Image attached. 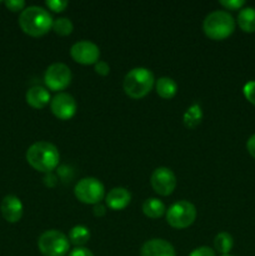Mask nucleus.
Here are the masks:
<instances>
[{"mask_svg":"<svg viewBox=\"0 0 255 256\" xmlns=\"http://www.w3.org/2000/svg\"><path fill=\"white\" fill-rule=\"evenodd\" d=\"M52 14L45 8L32 5L28 6L20 12L19 25L25 34L30 36L39 38L50 32L52 28Z\"/></svg>","mask_w":255,"mask_h":256,"instance_id":"obj_1","label":"nucleus"},{"mask_svg":"<svg viewBox=\"0 0 255 256\" xmlns=\"http://www.w3.org/2000/svg\"><path fill=\"white\" fill-rule=\"evenodd\" d=\"M26 162L32 169L48 174L59 165L60 152L52 142H36L26 150Z\"/></svg>","mask_w":255,"mask_h":256,"instance_id":"obj_2","label":"nucleus"},{"mask_svg":"<svg viewBox=\"0 0 255 256\" xmlns=\"http://www.w3.org/2000/svg\"><path fill=\"white\" fill-rule=\"evenodd\" d=\"M154 85V74L146 68H134L126 72L122 82L125 94L132 99H142L146 96Z\"/></svg>","mask_w":255,"mask_h":256,"instance_id":"obj_3","label":"nucleus"},{"mask_svg":"<svg viewBox=\"0 0 255 256\" xmlns=\"http://www.w3.org/2000/svg\"><path fill=\"white\" fill-rule=\"evenodd\" d=\"M202 30L209 39L224 40L234 32L235 20L226 10H214L205 16Z\"/></svg>","mask_w":255,"mask_h":256,"instance_id":"obj_4","label":"nucleus"},{"mask_svg":"<svg viewBox=\"0 0 255 256\" xmlns=\"http://www.w3.org/2000/svg\"><path fill=\"white\" fill-rule=\"evenodd\" d=\"M38 248L44 256H65L69 252V238L60 230H48L40 235Z\"/></svg>","mask_w":255,"mask_h":256,"instance_id":"obj_5","label":"nucleus"},{"mask_svg":"<svg viewBox=\"0 0 255 256\" xmlns=\"http://www.w3.org/2000/svg\"><path fill=\"white\" fill-rule=\"evenodd\" d=\"M196 219V208L188 200H180L166 210V222L174 229L189 228Z\"/></svg>","mask_w":255,"mask_h":256,"instance_id":"obj_6","label":"nucleus"},{"mask_svg":"<svg viewBox=\"0 0 255 256\" xmlns=\"http://www.w3.org/2000/svg\"><path fill=\"white\" fill-rule=\"evenodd\" d=\"M74 194L82 204L96 205L105 198V188L96 178H82L75 185Z\"/></svg>","mask_w":255,"mask_h":256,"instance_id":"obj_7","label":"nucleus"},{"mask_svg":"<svg viewBox=\"0 0 255 256\" xmlns=\"http://www.w3.org/2000/svg\"><path fill=\"white\" fill-rule=\"evenodd\" d=\"M72 79V70L66 64H62V62H54L45 70L44 82L48 89L52 92H62V90L69 86Z\"/></svg>","mask_w":255,"mask_h":256,"instance_id":"obj_8","label":"nucleus"},{"mask_svg":"<svg viewBox=\"0 0 255 256\" xmlns=\"http://www.w3.org/2000/svg\"><path fill=\"white\" fill-rule=\"evenodd\" d=\"M150 184L156 194L162 195V196H169L176 188V176L172 169L160 166L152 172Z\"/></svg>","mask_w":255,"mask_h":256,"instance_id":"obj_9","label":"nucleus"},{"mask_svg":"<svg viewBox=\"0 0 255 256\" xmlns=\"http://www.w3.org/2000/svg\"><path fill=\"white\" fill-rule=\"evenodd\" d=\"M70 55L74 62L82 65H92L99 62L100 49L90 40H80L70 48Z\"/></svg>","mask_w":255,"mask_h":256,"instance_id":"obj_10","label":"nucleus"},{"mask_svg":"<svg viewBox=\"0 0 255 256\" xmlns=\"http://www.w3.org/2000/svg\"><path fill=\"white\" fill-rule=\"evenodd\" d=\"M50 109L59 120H69L76 114L78 105L72 95L58 92L50 102Z\"/></svg>","mask_w":255,"mask_h":256,"instance_id":"obj_11","label":"nucleus"},{"mask_svg":"<svg viewBox=\"0 0 255 256\" xmlns=\"http://www.w3.org/2000/svg\"><path fill=\"white\" fill-rule=\"evenodd\" d=\"M0 212H2V218H4L8 222L15 224V222H20V219L22 218L24 206H22V200L18 196H15V195H6V196L2 200Z\"/></svg>","mask_w":255,"mask_h":256,"instance_id":"obj_12","label":"nucleus"},{"mask_svg":"<svg viewBox=\"0 0 255 256\" xmlns=\"http://www.w3.org/2000/svg\"><path fill=\"white\" fill-rule=\"evenodd\" d=\"M140 256H176L174 246L164 239H152L142 244Z\"/></svg>","mask_w":255,"mask_h":256,"instance_id":"obj_13","label":"nucleus"},{"mask_svg":"<svg viewBox=\"0 0 255 256\" xmlns=\"http://www.w3.org/2000/svg\"><path fill=\"white\" fill-rule=\"evenodd\" d=\"M132 202V194L125 188H114L105 195V204L114 212L124 210Z\"/></svg>","mask_w":255,"mask_h":256,"instance_id":"obj_14","label":"nucleus"},{"mask_svg":"<svg viewBox=\"0 0 255 256\" xmlns=\"http://www.w3.org/2000/svg\"><path fill=\"white\" fill-rule=\"evenodd\" d=\"M25 99H26L28 104L32 108H34V109H42V108H45L52 102L50 92H48V89L39 86V85L30 88L26 92Z\"/></svg>","mask_w":255,"mask_h":256,"instance_id":"obj_15","label":"nucleus"},{"mask_svg":"<svg viewBox=\"0 0 255 256\" xmlns=\"http://www.w3.org/2000/svg\"><path fill=\"white\" fill-rule=\"evenodd\" d=\"M142 212L150 219H159L166 214V206L162 200L156 198H149L142 202Z\"/></svg>","mask_w":255,"mask_h":256,"instance_id":"obj_16","label":"nucleus"},{"mask_svg":"<svg viewBox=\"0 0 255 256\" xmlns=\"http://www.w3.org/2000/svg\"><path fill=\"white\" fill-rule=\"evenodd\" d=\"M155 90L162 99H172L178 92V84L169 76H162L155 82Z\"/></svg>","mask_w":255,"mask_h":256,"instance_id":"obj_17","label":"nucleus"},{"mask_svg":"<svg viewBox=\"0 0 255 256\" xmlns=\"http://www.w3.org/2000/svg\"><path fill=\"white\" fill-rule=\"evenodd\" d=\"M238 25L245 32H255V8L240 9L238 14Z\"/></svg>","mask_w":255,"mask_h":256,"instance_id":"obj_18","label":"nucleus"},{"mask_svg":"<svg viewBox=\"0 0 255 256\" xmlns=\"http://www.w3.org/2000/svg\"><path fill=\"white\" fill-rule=\"evenodd\" d=\"M182 120H184L185 126L189 128V129H194V128L198 126L202 120V106H200L198 102L190 105L186 109V112H185Z\"/></svg>","mask_w":255,"mask_h":256,"instance_id":"obj_19","label":"nucleus"},{"mask_svg":"<svg viewBox=\"0 0 255 256\" xmlns=\"http://www.w3.org/2000/svg\"><path fill=\"white\" fill-rule=\"evenodd\" d=\"M68 238H69V242L72 245H75V248L82 246V245H85L89 242L90 230L86 226H84V225H75L69 232Z\"/></svg>","mask_w":255,"mask_h":256,"instance_id":"obj_20","label":"nucleus"},{"mask_svg":"<svg viewBox=\"0 0 255 256\" xmlns=\"http://www.w3.org/2000/svg\"><path fill=\"white\" fill-rule=\"evenodd\" d=\"M234 246V239L229 232H222L214 238V248L222 255H229Z\"/></svg>","mask_w":255,"mask_h":256,"instance_id":"obj_21","label":"nucleus"},{"mask_svg":"<svg viewBox=\"0 0 255 256\" xmlns=\"http://www.w3.org/2000/svg\"><path fill=\"white\" fill-rule=\"evenodd\" d=\"M52 30L55 34L60 35V36H66L70 35L74 30V25H72V20L69 18H58L52 22Z\"/></svg>","mask_w":255,"mask_h":256,"instance_id":"obj_22","label":"nucleus"},{"mask_svg":"<svg viewBox=\"0 0 255 256\" xmlns=\"http://www.w3.org/2000/svg\"><path fill=\"white\" fill-rule=\"evenodd\" d=\"M45 5H46L52 12H64L65 8L69 5V2H68L66 0H46V2H45Z\"/></svg>","mask_w":255,"mask_h":256,"instance_id":"obj_23","label":"nucleus"},{"mask_svg":"<svg viewBox=\"0 0 255 256\" xmlns=\"http://www.w3.org/2000/svg\"><path fill=\"white\" fill-rule=\"evenodd\" d=\"M242 92H244V96L246 98L248 102L255 105V80L248 82L242 88Z\"/></svg>","mask_w":255,"mask_h":256,"instance_id":"obj_24","label":"nucleus"},{"mask_svg":"<svg viewBox=\"0 0 255 256\" xmlns=\"http://www.w3.org/2000/svg\"><path fill=\"white\" fill-rule=\"evenodd\" d=\"M220 5L228 10H240L245 5L244 0H220Z\"/></svg>","mask_w":255,"mask_h":256,"instance_id":"obj_25","label":"nucleus"},{"mask_svg":"<svg viewBox=\"0 0 255 256\" xmlns=\"http://www.w3.org/2000/svg\"><path fill=\"white\" fill-rule=\"evenodd\" d=\"M5 6L10 10V12H22L25 9V2L24 0H6L4 2Z\"/></svg>","mask_w":255,"mask_h":256,"instance_id":"obj_26","label":"nucleus"},{"mask_svg":"<svg viewBox=\"0 0 255 256\" xmlns=\"http://www.w3.org/2000/svg\"><path fill=\"white\" fill-rule=\"evenodd\" d=\"M189 256H215V252L209 246H199L192 250Z\"/></svg>","mask_w":255,"mask_h":256,"instance_id":"obj_27","label":"nucleus"},{"mask_svg":"<svg viewBox=\"0 0 255 256\" xmlns=\"http://www.w3.org/2000/svg\"><path fill=\"white\" fill-rule=\"evenodd\" d=\"M94 70L96 74L102 75V76H106L110 72V66L106 62H104V60H99V62L95 64Z\"/></svg>","mask_w":255,"mask_h":256,"instance_id":"obj_28","label":"nucleus"},{"mask_svg":"<svg viewBox=\"0 0 255 256\" xmlns=\"http://www.w3.org/2000/svg\"><path fill=\"white\" fill-rule=\"evenodd\" d=\"M68 256H94V254L89 249H86V248L78 246L75 249H72Z\"/></svg>","mask_w":255,"mask_h":256,"instance_id":"obj_29","label":"nucleus"},{"mask_svg":"<svg viewBox=\"0 0 255 256\" xmlns=\"http://www.w3.org/2000/svg\"><path fill=\"white\" fill-rule=\"evenodd\" d=\"M246 149H248V152H249V154L255 159V134H252V136L248 139Z\"/></svg>","mask_w":255,"mask_h":256,"instance_id":"obj_30","label":"nucleus"},{"mask_svg":"<svg viewBox=\"0 0 255 256\" xmlns=\"http://www.w3.org/2000/svg\"><path fill=\"white\" fill-rule=\"evenodd\" d=\"M92 212H94L95 216L100 218V216H104L105 214H106V208H105V205L102 204H96L94 205V209H92Z\"/></svg>","mask_w":255,"mask_h":256,"instance_id":"obj_31","label":"nucleus"},{"mask_svg":"<svg viewBox=\"0 0 255 256\" xmlns=\"http://www.w3.org/2000/svg\"><path fill=\"white\" fill-rule=\"evenodd\" d=\"M56 176H55L54 174H52V172H48V175L46 176L44 178V182H45V185H46V186H50V188H52V186H55V185H56Z\"/></svg>","mask_w":255,"mask_h":256,"instance_id":"obj_32","label":"nucleus"},{"mask_svg":"<svg viewBox=\"0 0 255 256\" xmlns=\"http://www.w3.org/2000/svg\"><path fill=\"white\" fill-rule=\"evenodd\" d=\"M222 256H234V255H222Z\"/></svg>","mask_w":255,"mask_h":256,"instance_id":"obj_33","label":"nucleus"}]
</instances>
